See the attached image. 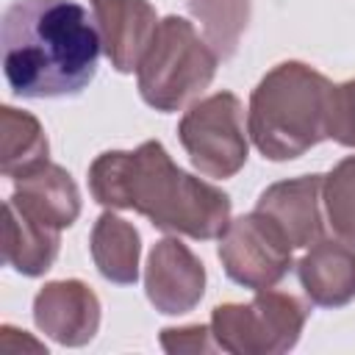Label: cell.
<instances>
[{"mask_svg":"<svg viewBox=\"0 0 355 355\" xmlns=\"http://www.w3.org/2000/svg\"><path fill=\"white\" fill-rule=\"evenodd\" d=\"M327 139L355 150V78L330 89L327 105Z\"/></svg>","mask_w":355,"mask_h":355,"instance_id":"d6986e66","label":"cell"},{"mask_svg":"<svg viewBox=\"0 0 355 355\" xmlns=\"http://www.w3.org/2000/svg\"><path fill=\"white\" fill-rule=\"evenodd\" d=\"M216 67L219 55L205 36H200L189 19L169 14L158 22L155 36L136 69L139 94L161 114L180 111L211 86Z\"/></svg>","mask_w":355,"mask_h":355,"instance_id":"277c9868","label":"cell"},{"mask_svg":"<svg viewBox=\"0 0 355 355\" xmlns=\"http://www.w3.org/2000/svg\"><path fill=\"white\" fill-rule=\"evenodd\" d=\"M3 75L25 100L80 94L97 75L100 31L75 0H14L0 22Z\"/></svg>","mask_w":355,"mask_h":355,"instance_id":"7a4b0ae2","label":"cell"},{"mask_svg":"<svg viewBox=\"0 0 355 355\" xmlns=\"http://www.w3.org/2000/svg\"><path fill=\"white\" fill-rule=\"evenodd\" d=\"M186 6L202 25V36L214 53L219 58L236 55L241 33L250 25V0H186Z\"/></svg>","mask_w":355,"mask_h":355,"instance_id":"e0dca14e","label":"cell"},{"mask_svg":"<svg viewBox=\"0 0 355 355\" xmlns=\"http://www.w3.org/2000/svg\"><path fill=\"white\" fill-rule=\"evenodd\" d=\"M89 191L103 208L136 211L153 227L197 241L219 239L233 211L222 189L180 169L155 139L100 153L89 166Z\"/></svg>","mask_w":355,"mask_h":355,"instance_id":"6da1fadb","label":"cell"},{"mask_svg":"<svg viewBox=\"0 0 355 355\" xmlns=\"http://www.w3.org/2000/svg\"><path fill=\"white\" fill-rule=\"evenodd\" d=\"M61 250V230H53L28 214H22L14 202L3 205V261L17 275L39 277L44 275Z\"/></svg>","mask_w":355,"mask_h":355,"instance_id":"5bb4252c","label":"cell"},{"mask_svg":"<svg viewBox=\"0 0 355 355\" xmlns=\"http://www.w3.org/2000/svg\"><path fill=\"white\" fill-rule=\"evenodd\" d=\"M89 250L97 272L105 280L116 286H133L139 280L141 236L133 222L111 214V208L97 216L89 236Z\"/></svg>","mask_w":355,"mask_h":355,"instance_id":"9a60e30c","label":"cell"},{"mask_svg":"<svg viewBox=\"0 0 355 355\" xmlns=\"http://www.w3.org/2000/svg\"><path fill=\"white\" fill-rule=\"evenodd\" d=\"M322 205L333 236L355 247V155L341 158L324 175Z\"/></svg>","mask_w":355,"mask_h":355,"instance_id":"ac0fdd59","label":"cell"},{"mask_svg":"<svg viewBox=\"0 0 355 355\" xmlns=\"http://www.w3.org/2000/svg\"><path fill=\"white\" fill-rule=\"evenodd\" d=\"M8 202L53 230H64L80 216V189L72 175L53 161L14 180Z\"/></svg>","mask_w":355,"mask_h":355,"instance_id":"4fadbf2b","label":"cell"},{"mask_svg":"<svg viewBox=\"0 0 355 355\" xmlns=\"http://www.w3.org/2000/svg\"><path fill=\"white\" fill-rule=\"evenodd\" d=\"M178 139L191 166L214 180L241 172L250 155L244 105L233 92H214L194 100L178 122Z\"/></svg>","mask_w":355,"mask_h":355,"instance_id":"8992f818","label":"cell"},{"mask_svg":"<svg viewBox=\"0 0 355 355\" xmlns=\"http://www.w3.org/2000/svg\"><path fill=\"white\" fill-rule=\"evenodd\" d=\"M100 297L83 280H50L33 297L36 327L61 347H86L100 330Z\"/></svg>","mask_w":355,"mask_h":355,"instance_id":"9c48e42d","label":"cell"},{"mask_svg":"<svg viewBox=\"0 0 355 355\" xmlns=\"http://www.w3.org/2000/svg\"><path fill=\"white\" fill-rule=\"evenodd\" d=\"M308 302L288 291L263 288L250 302H222L211 311V333L230 355H283L297 347Z\"/></svg>","mask_w":355,"mask_h":355,"instance_id":"5b68a950","label":"cell"},{"mask_svg":"<svg viewBox=\"0 0 355 355\" xmlns=\"http://www.w3.org/2000/svg\"><path fill=\"white\" fill-rule=\"evenodd\" d=\"M322 183L324 175H300V178L277 180L258 194L255 211L266 214L283 230V236L291 241L294 250L311 247L324 233Z\"/></svg>","mask_w":355,"mask_h":355,"instance_id":"30bf717a","label":"cell"},{"mask_svg":"<svg viewBox=\"0 0 355 355\" xmlns=\"http://www.w3.org/2000/svg\"><path fill=\"white\" fill-rule=\"evenodd\" d=\"M144 294L158 313L180 316L194 311L205 294L202 261L178 236L155 241L144 266Z\"/></svg>","mask_w":355,"mask_h":355,"instance_id":"ba28073f","label":"cell"},{"mask_svg":"<svg viewBox=\"0 0 355 355\" xmlns=\"http://www.w3.org/2000/svg\"><path fill=\"white\" fill-rule=\"evenodd\" d=\"M333 83L302 61L275 64L252 89L247 130L269 161H294L327 139Z\"/></svg>","mask_w":355,"mask_h":355,"instance_id":"3957f363","label":"cell"},{"mask_svg":"<svg viewBox=\"0 0 355 355\" xmlns=\"http://www.w3.org/2000/svg\"><path fill=\"white\" fill-rule=\"evenodd\" d=\"M161 349L169 355H205L216 352L219 344L211 333V324H183V327H164L161 336Z\"/></svg>","mask_w":355,"mask_h":355,"instance_id":"ffe728a7","label":"cell"},{"mask_svg":"<svg viewBox=\"0 0 355 355\" xmlns=\"http://www.w3.org/2000/svg\"><path fill=\"white\" fill-rule=\"evenodd\" d=\"M50 161V141L42 122L31 111L14 105L0 108V172L19 180Z\"/></svg>","mask_w":355,"mask_h":355,"instance_id":"2e32d148","label":"cell"},{"mask_svg":"<svg viewBox=\"0 0 355 355\" xmlns=\"http://www.w3.org/2000/svg\"><path fill=\"white\" fill-rule=\"evenodd\" d=\"M100 31L103 53L122 75L136 72L158 28V14L147 0H89Z\"/></svg>","mask_w":355,"mask_h":355,"instance_id":"8fae6325","label":"cell"},{"mask_svg":"<svg viewBox=\"0 0 355 355\" xmlns=\"http://www.w3.org/2000/svg\"><path fill=\"white\" fill-rule=\"evenodd\" d=\"M311 305L344 308L355 300V247L341 239H319L294 263Z\"/></svg>","mask_w":355,"mask_h":355,"instance_id":"7c38bea8","label":"cell"},{"mask_svg":"<svg viewBox=\"0 0 355 355\" xmlns=\"http://www.w3.org/2000/svg\"><path fill=\"white\" fill-rule=\"evenodd\" d=\"M291 241L283 230L261 211L230 219L225 233L219 236L216 255L222 261L225 275L252 291L275 288L294 266Z\"/></svg>","mask_w":355,"mask_h":355,"instance_id":"52a82bcc","label":"cell"}]
</instances>
